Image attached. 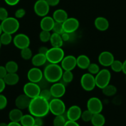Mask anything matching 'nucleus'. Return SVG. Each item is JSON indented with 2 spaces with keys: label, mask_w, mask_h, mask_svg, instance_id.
Returning a JSON list of instances; mask_svg holds the SVG:
<instances>
[{
  "label": "nucleus",
  "mask_w": 126,
  "mask_h": 126,
  "mask_svg": "<svg viewBox=\"0 0 126 126\" xmlns=\"http://www.w3.org/2000/svg\"><path fill=\"white\" fill-rule=\"evenodd\" d=\"M32 64L34 67H39L43 66L47 62V57L45 54H40V53H37L33 56L31 59Z\"/></svg>",
  "instance_id": "22"
},
{
  "label": "nucleus",
  "mask_w": 126,
  "mask_h": 126,
  "mask_svg": "<svg viewBox=\"0 0 126 126\" xmlns=\"http://www.w3.org/2000/svg\"><path fill=\"white\" fill-rule=\"evenodd\" d=\"M61 38L63 39V42H67L70 40V34L69 33H66V32H64L63 34L61 35Z\"/></svg>",
  "instance_id": "52"
},
{
  "label": "nucleus",
  "mask_w": 126,
  "mask_h": 126,
  "mask_svg": "<svg viewBox=\"0 0 126 126\" xmlns=\"http://www.w3.org/2000/svg\"><path fill=\"white\" fill-rule=\"evenodd\" d=\"M48 50V48L47 47H45V46H42V47H40L39 49H38V53H40V54H45L46 55L47 51Z\"/></svg>",
  "instance_id": "50"
},
{
  "label": "nucleus",
  "mask_w": 126,
  "mask_h": 126,
  "mask_svg": "<svg viewBox=\"0 0 126 126\" xmlns=\"http://www.w3.org/2000/svg\"><path fill=\"white\" fill-rule=\"evenodd\" d=\"M1 46H2V44L1 43V41H0V49H1Z\"/></svg>",
  "instance_id": "57"
},
{
  "label": "nucleus",
  "mask_w": 126,
  "mask_h": 126,
  "mask_svg": "<svg viewBox=\"0 0 126 126\" xmlns=\"http://www.w3.org/2000/svg\"><path fill=\"white\" fill-rule=\"evenodd\" d=\"M49 42H50L52 47H54V48H61L63 46V43H64L61 35L55 33L51 34Z\"/></svg>",
  "instance_id": "27"
},
{
  "label": "nucleus",
  "mask_w": 126,
  "mask_h": 126,
  "mask_svg": "<svg viewBox=\"0 0 126 126\" xmlns=\"http://www.w3.org/2000/svg\"><path fill=\"white\" fill-rule=\"evenodd\" d=\"M3 30H2V27H1V24H0V35L3 33Z\"/></svg>",
  "instance_id": "56"
},
{
  "label": "nucleus",
  "mask_w": 126,
  "mask_h": 126,
  "mask_svg": "<svg viewBox=\"0 0 126 126\" xmlns=\"http://www.w3.org/2000/svg\"><path fill=\"white\" fill-rule=\"evenodd\" d=\"M63 73V69L58 64L49 63L45 67L43 77L50 83H54L61 80Z\"/></svg>",
  "instance_id": "2"
},
{
  "label": "nucleus",
  "mask_w": 126,
  "mask_h": 126,
  "mask_svg": "<svg viewBox=\"0 0 126 126\" xmlns=\"http://www.w3.org/2000/svg\"><path fill=\"white\" fill-rule=\"evenodd\" d=\"M76 60H77V66L82 70L87 69L88 66L91 64V61L89 57L85 54L79 55L77 58H76Z\"/></svg>",
  "instance_id": "21"
},
{
  "label": "nucleus",
  "mask_w": 126,
  "mask_h": 126,
  "mask_svg": "<svg viewBox=\"0 0 126 126\" xmlns=\"http://www.w3.org/2000/svg\"><path fill=\"white\" fill-rule=\"evenodd\" d=\"M95 82L98 88L102 90L110 83L111 79V72L108 69H103L95 75Z\"/></svg>",
  "instance_id": "6"
},
{
  "label": "nucleus",
  "mask_w": 126,
  "mask_h": 126,
  "mask_svg": "<svg viewBox=\"0 0 126 126\" xmlns=\"http://www.w3.org/2000/svg\"><path fill=\"white\" fill-rule=\"evenodd\" d=\"M20 56L24 60H30L33 57V53L32 49L29 47H27L20 50Z\"/></svg>",
  "instance_id": "34"
},
{
  "label": "nucleus",
  "mask_w": 126,
  "mask_h": 126,
  "mask_svg": "<svg viewBox=\"0 0 126 126\" xmlns=\"http://www.w3.org/2000/svg\"><path fill=\"white\" fill-rule=\"evenodd\" d=\"M79 21L75 17H68L63 23L64 32L69 34L77 31L79 28Z\"/></svg>",
  "instance_id": "12"
},
{
  "label": "nucleus",
  "mask_w": 126,
  "mask_h": 126,
  "mask_svg": "<svg viewBox=\"0 0 126 126\" xmlns=\"http://www.w3.org/2000/svg\"><path fill=\"white\" fill-rule=\"evenodd\" d=\"M122 72H123L124 74L126 75V59L122 63Z\"/></svg>",
  "instance_id": "54"
},
{
  "label": "nucleus",
  "mask_w": 126,
  "mask_h": 126,
  "mask_svg": "<svg viewBox=\"0 0 126 126\" xmlns=\"http://www.w3.org/2000/svg\"><path fill=\"white\" fill-rule=\"evenodd\" d=\"M20 123L22 126H33L35 124V117L30 114H24Z\"/></svg>",
  "instance_id": "28"
},
{
  "label": "nucleus",
  "mask_w": 126,
  "mask_h": 126,
  "mask_svg": "<svg viewBox=\"0 0 126 126\" xmlns=\"http://www.w3.org/2000/svg\"><path fill=\"white\" fill-rule=\"evenodd\" d=\"M8 11L6 8L3 7H0V20L3 21L8 17Z\"/></svg>",
  "instance_id": "42"
},
{
  "label": "nucleus",
  "mask_w": 126,
  "mask_h": 126,
  "mask_svg": "<svg viewBox=\"0 0 126 126\" xmlns=\"http://www.w3.org/2000/svg\"><path fill=\"white\" fill-rule=\"evenodd\" d=\"M13 40V36L9 33L3 32V33L0 35V41L2 45H9Z\"/></svg>",
  "instance_id": "33"
},
{
  "label": "nucleus",
  "mask_w": 126,
  "mask_h": 126,
  "mask_svg": "<svg viewBox=\"0 0 126 126\" xmlns=\"http://www.w3.org/2000/svg\"><path fill=\"white\" fill-rule=\"evenodd\" d=\"M46 1L50 7H54L59 4L60 0H46Z\"/></svg>",
  "instance_id": "46"
},
{
  "label": "nucleus",
  "mask_w": 126,
  "mask_h": 126,
  "mask_svg": "<svg viewBox=\"0 0 126 126\" xmlns=\"http://www.w3.org/2000/svg\"><path fill=\"white\" fill-rule=\"evenodd\" d=\"M74 79V74L72 72V71H65L63 72V76H62L61 80L63 81V83H71Z\"/></svg>",
  "instance_id": "32"
},
{
  "label": "nucleus",
  "mask_w": 126,
  "mask_h": 126,
  "mask_svg": "<svg viewBox=\"0 0 126 126\" xmlns=\"http://www.w3.org/2000/svg\"><path fill=\"white\" fill-rule=\"evenodd\" d=\"M6 85L9 86L16 85L19 82V76L17 73H8L4 79Z\"/></svg>",
  "instance_id": "24"
},
{
  "label": "nucleus",
  "mask_w": 126,
  "mask_h": 126,
  "mask_svg": "<svg viewBox=\"0 0 126 126\" xmlns=\"http://www.w3.org/2000/svg\"><path fill=\"white\" fill-rule=\"evenodd\" d=\"M6 83L3 79H0V93H1L6 88Z\"/></svg>",
  "instance_id": "51"
},
{
  "label": "nucleus",
  "mask_w": 126,
  "mask_h": 126,
  "mask_svg": "<svg viewBox=\"0 0 126 126\" xmlns=\"http://www.w3.org/2000/svg\"><path fill=\"white\" fill-rule=\"evenodd\" d=\"M25 14H26V11L23 8H19V9H17L15 12V17L17 19H22V18L24 17L25 16Z\"/></svg>",
  "instance_id": "43"
},
{
  "label": "nucleus",
  "mask_w": 126,
  "mask_h": 126,
  "mask_svg": "<svg viewBox=\"0 0 126 126\" xmlns=\"http://www.w3.org/2000/svg\"><path fill=\"white\" fill-rule=\"evenodd\" d=\"M38 85H39V87H40L41 90H42V89H46V88H48V87H49V84H50V83H49L48 81H47V80L44 78V77H43V78L39 82H38Z\"/></svg>",
  "instance_id": "44"
},
{
  "label": "nucleus",
  "mask_w": 126,
  "mask_h": 126,
  "mask_svg": "<svg viewBox=\"0 0 126 126\" xmlns=\"http://www.w3.org/2000/svg\"><path fill=\"white\" fill-rule=\"evenodd\" d=\"M8 126H22L20 122H11V121L9 124H8Z\"/></svg>",
  "instance_id": "53"
},
{
  "label": "nucleus",
  "mask_w": 126,
  "mask_h": 126,
  "mask_svg": "<svg viewBox=\"0 0 126 126\" xmlns=\"http://www.w3.org/2000/svg\"><path fill=\"white\" fill-rule=\"evenodd\" d=\"M4 1L8 5L14 6L17 5L19 3L20 0H4Z\"/></svg>",
  "instance_id": "48"
},
{
  "label": "nucleus",
  "mask_w": 126,
  "mask_h": 126,
  "mask_svg": "<svg viewBox=\"0 0 126 126\" xmlns=\"http://www.w3.org/2000/svg\"><path fill=\"white\" fill-rule=\"evenodd\" d=\"M87 70L88 71V73L94 76V75H96L98 73L99 71H100V66H99V65L98 64L94 63H91V64L88 66Z\"/></svg>",
  "instance_id": "37"
},
{
  "label": "nucleus",
  "mask_w": 126,
  "mask_h": 126,
  "mask_svg": "<svg viewBox=\"0 0 126 126\" xmlns=\"http://www.w3.org/2000/svg\"><path fill=\"white\" fill-rule=\"evenodd\" d=\"M1 25L3 32L11 35L16 33L20 27L19 20L13 17H8L6 19L1 22Z\"/></svg>",
  "instance_id": "3"
},
{
  "label": "nucleus",
  "mask_w": 126,
  "mask_h": 126,
  "mask_svg": "<svg viewBox=\"0 0 126 126\" xmlns=\"http://www.w3.org/2000/svg\"><path fill=\"white\" fill-rule=\"evenodd\" d=\"M27 77L29 82L38 83L43 78V72L39 67H33L29 70Z\"/></svg>",
  "instance_id": "16"
},
{
  "label": "nucleus",
  "mask_w": 126,
  "mask_h": 126,
  "mask_svg": "<svg viewBox=\"0 0 126 126\" xmlns=\"http://www.w3.org/2000/svg\"><path fill=\"white\" fill-rule=\"evenodd\" d=\"M111 70L114 72H120L122 71V63L119 60L115 59L110 66Z\"/></svg>",
  "instance_id": "35"
},
{
  "label": "nucleus",
  "mask_w": 126,
  "mask_h": 126,
  "mask_svg": "<svg viewBox=\"0 0 126 126\" xmlns=\"http://www.w3.org/2000/svg\"><path fill=\"white\" fill-rule=\"evenodd\" d=\"M98 62L103 67H110L114 61L115 60L114 56L112 53L108 51H103L99 54Z\"/></svg>",
  "instance_id": "17"
},
{
  "label": "nucleus",
  "mask_w": 126,
  "mask_h": 126,
  "mask_svg": "<svg viewBox=\"0 0 126 126\" xmlns=\"http://www.w3.org/2000/svg\"><path fill=\"white\" fill-rule=\"evenodd\" d=\"M52 31L53 32V33H58L59 35L63 34L64 32V30H63V23H59L55 22V24H54Z\"/></svg>",
  "instance_id": "40"
},
{
  "label": "nucleus",
  "mask_w": 126,
  "mask_h": 126,
  "mask_svg": "<svg viewBox=\"0 0 126 126\" xmlns=\"http://www.w3.org/2000/svg\"><path fill=\"white\" fill-rule=\"evenodd\" d=\"M54 24L55 21L53 19V17L47 16L42 17V19H41L40 25L42 30L50 32L53 30Z\"/></svg>",
  "instance_id": "19"
},
{
  "label": "nucleus",
  "mask_w": 126,
  "mask_h": 126,
  "mask_svg": "<svg viewBox=\"0 0 126 126\" xmlns=\"http://www.w3.org/2000/svg\"><path fill=\"white\" fill-rule=\"evenodd\" d=\"M40 96L41 97L43 98L44 99H45V100H47L48 101H49L53 98V96H52V94L51 93L50 90H49V88L41 90Z\"/></svg>",
  "instance_id": "38"
},
{
  "label": "nucleus",
  "mask_w": 126,
  "mask_h": 126,
  "mask_svg": "<svg viewBox=\"0 0 126 126\" xmlns=\"http://www.w3.org/2000/svg\"><path fill=\"white\" fill-rule=\"evenodd\" d=\"M51 34L50 32L45 31V30H42L39 34V38L40 41L43 43H47L49 42Z\"/></svg>",
  "instance_id": "36"
},
{
  "label": "nucleus",
  "mask_w": 126,
  "mask_h": 126,
  "mask_svg": "<svg viewBox=\"0 0 126 126\" xmlns=\"http://www.w3.org/2000/svg\"><path fill=\"white\" fill-rule=\"evenodd\" d=\"M8 105V99L4 94L0 93V110H3Z\"/></svg>",
  "instance_id": "41"
},
{
  "label": "nucleus",
  "mask_w": 126,
  "mask_h": 126,
  "mask_svg": "<svg viewBox=\"0 0 126 126\" xmlns=\"http://www.w3.org/2000/svg\"><path fill=\"white\" fill-rule=\"evenodd\" d=\"M49 112L55 116L63 115L66 113V105L61 98H53L49 101Z\"/></svg>",
  "instance_id": "5"
},
{
  "label": "nucleus",
  "mask_w": 126,
  "mask_h": 126,
  "mask_svg": "<svg viewBox=\"0 0 126 126\" xmlns=\"http://www.w3.org/2000/svg\"><path fill=\"white\" fill-rule=\"evenodd\" d=\"M64 126H80L77 121H72L67 120Z\"/></svg>",
  "instance_id": "49"
},
{
  "label": "nucleus",
  "mask_w": 126,
  "mask_h": 126,
  "mask_svg": "<svg viewBox=\"0 0 126 126\" xmlns=\"http://www.w3.org/2000/svg\"><path fill=\"white\" fill-rule=\"evenodd\" d=\"M53 18L56 22L63 23L68 18V14L64 9H58L53 13Z\"/></svg>",
  "instance_id": "23"
},
{
  "label": "nucleus",
  "mask_w": 126,
  "mask_h": 126,
  "mask_svg": "<svg viewBox=\"0 0 126 126\" xmlns=\"http://www.w3.org/2000/svg\"><path fill=\"white\" fill-rule=\"evenodd\" d=\"M8 74L5 66H0V79H4Z\"/></svg>",
  "instance_id": "45"
},
{
  "label": "nucleus",
  "mask_w": 126,
  "mask_h": 126,
  "mask_svg": "<svg viewBox=\"0 0 126 126\" xmlns=\"http://www.w3.org/2000/svg\"><path fill=\"white\" fill-rule=\"evenodd\" d=\"M35 126V125H34V126Z\"/></svg>",
  "instance_id": "59"
},
{
  "label": "nucleus",
  "mask_w": 126,
  "mask_h": 126,
  "mask_svg": "<svg viewBox=\"0 0 126 126\" xmlns=\"http://www.w3.org/2000/svg\"><path fill=\"white\" fill-rule=\"evenodd\" d=\"M30 101H31V98L27 96L26 94L23 93L17 96L15 100V105L17 108L19 110H25L29 108Z\"/></svg>",
  "instance_id": "18"
},
{
  "label": "nucleus",
  "mask_w": 126,
  "mask_h": 126,
  "mask_svg": "<svg viewBox=\"0 0 126 126\" xmlns=\"http://www.w3.org/2000/svg\"><path fill=\"white\" fill-rule=\"evenodd\" d=\"M82 112V109L80 106L77 105H72L66 111V117L69 121H77L80 119Z\"/></svg>",
  "instance_id": "15"
},
{
  "label": "nucleus",
  "mask_w": 126,
  "mask_h": 126,
  "mask_svg": "<svg viewBox=\"0 0 126 126\" xmlns=\"http://www.w3.org/2000/svg\"><path fill=\"white\" fill-rule=\"evenodd\" d=\"M64 51L61 48L51 47L49 48L46 54L47 61L50 64H59L61 63L64 58Z\"/></svg>",
  "instance_id": "4"
},
{
  "label": "nucleus",
  "mask_w": 126,
  "mask_h": 126,
  "mask_svg": "<svg viewBox=\"0 0 126 126\" xmlns=\"http://www.w3.org/2000/svg\"><path fill=\"white\" fill-rule=\"evenodd\" d=\"M5 67L8 73H17L19 69L17 63L14 61H9L7 62Z\"/></svg>",
  "instance_id": "30"
},
{
  "label": "nucleus",
  "mask_w": 126,
  "mask_h": 126,
  "mask_svg": "<svg viewBox=\"0 0 126 126\" xmlns=\"http://www.w3.org/2000/svg\"><path fill=\"white\" fill-rule=\"evenodd\" d=\"M28 110L35 117H44L49 112V101L40 96H37L31 99Z\"/></svg>",
  "instance_id": "1"
},
{
  "label": "nucleus",
  "mask_w": 126,
  "mask_h": 126,
  "mask_svg": "<svg viewBox=\"0 0 126 126\" xmlns=\"http://www.w3.org/2000/svg\"><path fill=\"white\" fill-rule=\"evenodd\" d=\"M87 110H89L93 114L101 113L103 110V105L101 100L98 97H91L87 103Z\"/></svg>",
  "instance_id": "8"
},
{
  "label": "nucleus",
  "mask_w": 126,
  "mask_h": 126,
  "mask_svg": "<svg viewBox=\"0 0 126 126\" xmlns=\"http://www.w3.org/2000/svg\"><path fill=\"white\" fill-rule=\"evenodd\" d=\"M103 94H105L106 96H112L117 93V88L114 85L111 84L108 85L107 86L102 89Z\"/></svg>",
  "instance_id": "29"
},
{
  "label": "nucleus",
  "mask_w": 126,
  "mask_h": 126,
  "mask_svg": "<svg viewBox=\"0 0 126 126\" xmlns=\"http://www.w3.org/2000/svg\"><path fill=\"white\" fill-rule=\"evenodd\" d=\"M67 119L64 114L56 116L53 121V126H64Z\"/></svg>",
  "instance_id": "31"
},
{
  "label": "nucleus",
  "mask_w": 126,
  "mask_h": 126,
  "mask_svg": "<svg viewBox=\"0 0 126 126\" xmlns=\"http://www.w3.org/2000/svg\"><path fill=\"white\" fill-rule=\"evenodd\" d=\"M93 114L89 110H85V111H82L80 119H82V121L85 122H90L92 117H93Z\"/></svg>",
  "instance_id": "39"
},
{
  "label": "nucleus",
  "mask_w": 126,
  "mask_h": 126,
  "mask_svg": "<svg viewBox=\"0 0 126 126\" xmlns=\"http://www.w3.org/2000/svg\"><path fill=\"white\" fill-rule=\"evenodd\" d=\"M80 83L82 88L87 92H91L96 87L95 77L93 75L88 72L82 75L80 78Z\"/></svg>",
  "instance_id": "7"
},
{
  "label": "nucleus",
  "mask_w": 126,
  "mask_h": 126,
  "mask_svg": "<svg viewBox=\"0 0 126 126\" xmlns=\"http://www.w3.org/2000/svg\"><path fill=\"white\" fill-rule=\"evenodd\" d=\"M49 90L53 98H61L66 93V88L65 84H64L63 82H58L53 83V85L49 87Z\"/></svg>",
  "instance_id": "13"
},
{
  "label": "nucleus",
  "mask_w": 126,
  "mask_h": 126,
  "mask_svg": "<svg viewBox=\"0 0 126 126\" xmlns=\"http://www.w3.org/2000/svg\"><path fill=\"white\" fill-rule=\"evenodd\" d=\"M14 46L19 49L29 47L30 45V40L29 36L25 33H18L14 36L13 40Z\"/></svg>",
  "instance_id": "11"
},
{
  "label": "nucleus",
  "mask_w": 126,
  "mask_h": 126,
  "mask_svg": "<svg viewBox=\"0 0 126 126\" xmlns=\"http://www.w3.org/2000/svg\"><path fill=\"white\" fill-rule=\"evenodd\" d=\"M0 126H8V124H6V122H1Z\"/></svg>",
  "instance_id": "55"
},
{
  "label": "nucleus",
  "mask_w": 126,
  "mask_h": 126,
  "mask_svg": "<svg viewBox=\"0 0 126 126\" xmlns=\"http://www.w3.org/2000/svg\"><path fill=\"white\" fill-rule=\"evenodd\" d=\"M77 66L76 58L73 55H68L64 56L61 62V67L63 71H72Z\"/></svg>",
  "instance_id": "14"
},
{
  "label": "nucleus",
  "mask_w": 126,
  "mask_h": 126,
  "mask_svg": "<svg viewBox=\"0 0 126 126\" xmlns=\"http://www.w3.org/2000/svg\"><path fill=\"white\" fill-rule=\"evenodd\" d=\"M94 27L98 30L101 32H105L109 29L110 22L106 18L104 17H98L95 19L94 22Z\"/></svg>",
  "instance_id": "20"
},
{
  "label": "nucleus",
  "mask_w": 126,
  "mask_h": 126,
  "mask_svg": "<svg viewBox=\"0 0 126 126\" xmlns=\"http://www.w3.org/2000/svg\"><path fill=\"white\" fill-rule=\"evenodd\" d=\"M90 122L93 126H104L106 122V119L101 113L94 114L93 115Z\"/></svg>",
  "instance_id": "26"
},
{
  "label": "nucleus",
  "mask_w": 126,
  "mask_h": 126,
  "mask_svg": "<svg viewBox=\"0 0 126 126\" xmlns=\"http://www.w3.org/2000/svg\"><path fill=\"white\" fill-rule=\"evenodd\" d=\"M49 9L50 6L46 0H37L33 6V10L35 14L41 17L47 16L49 13Z\"/></svg>",
  "instance_id": "10"
},
{
  "label": "nucleus",
  "mask_w": 126,
  "mask_h": 126,
  "mask_svg": "<svg viewBox=\"0 0 126 126\" xmlns=\"http://www.w3.org/2000/svg\"><path fill=\"white\" fill-rule=\"evenodd\" d=\"M23 91L24 94H26L30 98L32 99L40 96L41 88L38 83L29 82L24 85Z\"/></svg>",
  "instance_id": "9"
},
{
  "label": "nucleus",
  "mask_w": 126,
  "mask_h": 126,
  "mask_svg": "<svg viewBox=\"0 0 126 126\" xmlns=\"http://www.w3.org/2000/svg\"></svg>",
  "instance_id": "58"
},
{
  "label": "nucleus",
  "mask_w": 126,
  "mask_h": 126,
  "mask_svg": "<svg viewBox=\"0 0 126 126\" xmlns=\"http://www.w3.org/2000/svg\"><path fill=\"white\" fill-rule=\"evenodd\" d=\"M23 115L22 110L16 108L11 110L9 112V119L11 122H20Z\"/></svg>",
  "instance_id": "25"
},
{
  "label": "nucleus",
  "mask_w": 126,
  "mask_h": 126,
  "mask_svg": "<svg viewBox=\"0 0 126 126\" xmlns=\"http://www.w3.org/2000/svg\"><path fill=\"white\" fill-rule=\"evenodd\" d=\"M43 117H35V126H43L44 124Z\"/></svg>",
  "instance_id": "47"
}]
</instances>
